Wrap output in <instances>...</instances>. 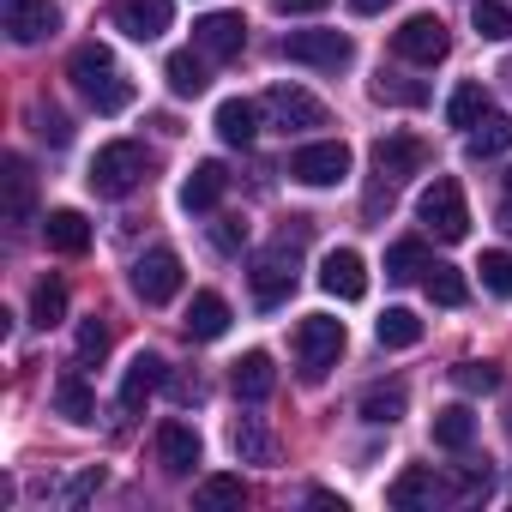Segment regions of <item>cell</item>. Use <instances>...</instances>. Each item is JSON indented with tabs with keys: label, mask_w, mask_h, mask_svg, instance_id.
Here are the masks:
<instances>
[{
	"label": "cell",
	"mask_w": 512,
	"mask_h": 512,
	"mask_svg": "<svg viewBox=\"0 0 512 512\" xmlns=\"http://www.w3.org/2000/svg\"><path fill=\"white\" fill-rule=\"evenodd\" d=\"M67 79H73V91L97 109V115H121L127 103H133V79L115 67V55L103 49V43H85V49H73V61H67Z\"/></svg>",
	"instance_id": "6da1fadb"
},
{
	"label": "cell",
	"mask_w": 512,
	"mask_h": 512,
	"mask_svg": "<svg viewBox=\"0 0 512 512\" xmlns=\"http://www.w3.org/2000/svg\"><path fill=\"white\" fill-rule=\"evenodd\" d=\"M91 193H103V199H127L133 187H145L151 181V157H145V145H133V139H115V145H103L97 157H91Z\"/></svg>",
	"instance_id": "7a4b0ae2"
},
{
	"label": "cell",
	"mask_w": 512,
	"mask_h": 512,
	"mask_svg": "<svg viewBox=\"0 0 512 512\" xmlns=\"http://www.w3.org/2000/svg\"><path fill=\"white\" fill-rule=\"evenodd\" d=\"M416 217L434 229V241H464L470 235V205H464V187L452 175H434L416 199Z\"/></svg>",
	"instance_id": "3957f363"
},
{
	"label": "cell",
	"mask_w": 512,
	"mask_h": 512,
	"mask_svg": "<svg viewBox=\"0 0 512 512\" xmlns=\"http://www.w3.org/2000/svg\"><path fill=\"white\" fill-rule=\"evenodd\" d=\"M344 356V320L332 314H308L296 326V362H302V380H326Z\"/></svg>",
	"instance_id": "277c9868"
},
{
	"label": "cell",
	"mask_w": 512,
	"mask_h": 512,
	"mask_svg": "<svg viewBox=\"0 0 512 512\" xmlns=\"http://www.w3.org/2000/svg\"><path fill=\"white\" fill-rule=\"evenodd\" d=\"M260 115L278 127V133H308V127H326V103L302 85H272L260 97Z\"/></svg>",
	"instance_id": "5b68a950"
},
{
	"label": "cell",
	"mask_w": 512,
	"mask_h": 512,
	"mask_svg": "<svg viewBox=\"0 0 512 512\" xmlns=\"http://www.w3.org/2000/svg\"><path fill=\"white\" fill-rule=\"evenodd\" d=\"M284 61H296V67H320V73H338V67L356 61V43H350L344 31H290V37H284Z\"/></svg>",
	"instance_id": "8992f818"
},
{
	"label": "cell",
	"mask_w": 512,
	"mask_h": 512,
	"mask_svg": "<svg viewBox=\"0 0 512 512\" xmlns=\"http://www.w3.org/2000/svg\"><path fill=\"white\" fill-rule=\"evenodd\" d=\"M175 290H181V253L175 247L139 253V260H133V296L151 302V308H163V302H175Z\"/></svg>",
	"instance_id": "52a82bcc"
},
{
	"label": "cell",
	"mask_w": 512,
	"mask_h": 512,
	"mask_svg": "<svg viewBox=\"0 0 512 512\" xmlns=\"http://www.w3.org/2000/svg\"><path fill=\"white\" fill-rule=\"evenodd\" d=\"M392 49H398V61H416V67H434V61H446V49H452V37H446V25L434 19V13H410L398 31H392Z\"/></svg>",
	"instance_id": "ba28073f"
},
{
	"label": "cell",
	"mask_w": 512,
	"mask_h": 512,
	"mask_svg": "<svg viewBox=\"0 0 512 512\" xmlns=\"http://www.w3.org/2000/svg\"><path fill=\"white\" fill-rule=\"evenodd\" d=\"M290 175H296L302 187H338V181L350 175V145H344V139L302 145V151L290 157Z\"/></svg>",
	"instance_id": "9c48e42d"
},
{
	"label": "cell",
	"mask_w": 512,
	"mask_h": 512,
	"mask_svg": "<svg viewBox=\"0 0 512 512\" xmlns=\"http://www.w3.org/2000/svg\"><path fill=\"white\" fill-rule=\"evenodd\" d=\"M0 19H7V37L19 49H31V43L61 31V7H55V0H0Z\"/></svg>",
	"instance_id": "30bf717a"
},
{
	"label": "cell",
	"mask_w": 512,
	"mask_h": 512,
	"mask_svg": "<svg viewBox=\"0 0 512 512\" xmlns=\"http://www.w3.org/2000/svg\"><path fill=\"white\" fill-rule=\"evenodd\" d=\"M320 290L338 296V302H362L368 296V266H362L356 247H332L320 260Z\"/></svg>",
	"instance_id": "8fae6325"
},
{
	"label": "cell",
	"mask_w": 512,
	"mask_h": 512,
	"mask_svg": "<svg viewBox=\"0 0 512 512\" xmlns=\"http://www.w3.org/2000/svg\"><path fill=\"white\" fill-rule=\"evenodd\" d=\"M175 25V0H121L115 7V31L133 43H157Z\"/></svg>",
	"instance_id": "7c38bea8"
},
{
	"label": "cell",
	"mask_w": 512,
	"mask_h": 512,
	"mask_svg": "<svg viewBox=\"0 0 512 512\" xmlns=\"http://www.w3.org/2000/svg\"><path fill=\"white\" fill-rule=\"evenodd\" d=\"M193 43H199V55H211V61H235V55L247 49V19H241V13H205V19L193 25Z\"/></svg>",
	"instance_id": "4fadbf2b"
},
{
	"label": "cell",
	"mask_w": 512,
	"mask_h": 512,
	"mask_svg": "<svg viewBox=\"0 0 512 512\" xmlns=\"http://www.w3.org/2000/svg\"><path fill=\"white\" fill-rule=\"evenodd\" d=\"M374 169H380V181H410L428 169V145L410 133H386V139H374Z\"/></svg>",
	"instance_id": "5bb4252c"
},
{
	"label": "cell",
	"mask_w": 512,
	"mask_h": 512,
	"mask_svg": "<svg viewBox=\"0 0 512 512\" xmlns=\"http://www.w3.org/2000/svg\"><path fill=\"white\" fill-rule=\"evenodd\" d=\"M290 290H296V253H290V241L284 247H272L260 266H253V302L260 308H278V302H290Z\"/></svg>",
	"instance_id": "9a60e30c"
},
{
	"label": "cell",
	"mask_w": 512,
	"mask_h": 512,
	"mask_svg": "<svg viewBox=\"0 0 512 512\" xmlns=\"http://www.w3.org/2000/svg\"><path fill=\"white\" fill-rule=\"evenodd\" d=\"M157 458H163L169 476H193L199 470V434L187 422H163L157 428Z\"/></svg>",
	"instance_id": "2e32d148"
},
{
	"label": "cell",
	"mask_w": 512,
	"mask_h": 512,
	"mask_svg": "<svg viewBox=\"0 0 512 512\" xmlns=\"http://www.w3.org/2000/svg\"><path fill=\"white\" fill-rule=\"evenodd\" d=\"M386 500H392L398 512H410V506H434V500H446V482H440V476H434L428 464H410L404 476H392Z\"/></svg>",
	"instance_id": "e0dca14e"
},
{
	"label": "cell",
	"mask_w": 512,
	"mask_h": 512,
	"mask_svg": "<svg viewBox=\"0 0 512 512\" xmlns=\"http://www.w3.org/2000/svg\"><path fill=\"white\" fill-rule=\"evenodd\" d=\"M235 398H247V404H266L272 392H278V368H272V356L266 350H247L241 362H235Z\"/></svg>",
	"instance_id": "ac0fdd59"
},
{
	"label": "cell",
	"mask_w": 512,
	"mask_h": 512,
	"mask_svg": "<svg viewBox=\"0 0 512 512\" xmlns=\"http://www.w3.org/2000/svg\"><path fill=\"white\" fill-rule=\"evenodd\" d=\"M163 380H169V362H163V356H151V350H139V356H133V368H127V380H121V410L133 416V410L163 386Z\"/></svg>",
	"instance_id": "d6986e66"
},
{
	"label": "cell",
	"mask_w": 512,
	"mask_h": 512,
	"mask_svg": "<svg viewBox=\"0 0 512 512\" xmlns=\"http://www.w3.org/2000/svg\"><path fill=\"white\" fill-rule=\"evenodd\" d=\"M223 187H229L223 163H193V175L181 181V205H187V211H217Z\"/></svg>",
	"instance_id": "ffe728a7"
},
{
	"label": "cell",
	"mask_w": 512,
	"mask_h": 512,
	"mask_svg": "<svg viewBox=\"0 0 512 512\" xmlns=\"http://www.w3.org/2000/svg\"><path fill=\"white\" fill-rule=\"evenodd\" d=\"M253 133H260V103H247V97L217 103V139L223 145H253Z\"/></svg>",
	"instance_id": "44dd1931"
},
{
	"label": "cell",
	"mask_w": 512,
	"mask_h": 512,
	"mask_svg": "<svg viewBox=\"0 0 512 512\" xmlns=\"http://www.w3.org/2000/svg\"><path fill=\"white\" fill-rule=\"evenodd\" d=\"M43 241H49L55 253H85V247H91L85 211H49V217H43Z\"/></svg>",
	"instance_id": "7402d4cb"
},
{
	"label": "cell",
	"mask_w": 512,
	"mask_h": 512,
	"mask_svg": "<svg viewBox=\"0 0 512 512\" xmlns=\"http://www.w3.org/2000/svg\"><path fill=\"white\" fill-rule=\"evenodd\" d=\"M229 332V302L217 290H199L187 308V338H223Z\"/></svg>",
	"instance_id": "603a6c76"
},
{
	"label": "cell",
	"mask_w": 512,
	"mask_h": 512,
	"mask_svg": "<svg viewBox=\"0 0 512 512\" xmlns=\"http://www.w3.org/2000/svg\"><path fill=\"white\" fill-rule=\"evenodd\" d=\"M374 338H380V350H410V344H422V320L410 308H386L374 320Z\"/></svg>",
	"instance_id": "cb8c5ba5"
},
{
	"label": "cell",
	"mask_w": 512,
	"mask_h": 512,
	"mask_svg": "<svg viewBox=\"0 0 512 512\" xmlns=\"http://www.w3.org/2000/svg\"><path fill=\"white\" fill-rule=\"evenodd\" d=\"M163 79H169V91H175V97H199V91L211 85V73H205V61H199L193 49H181V55H169V67H163Z\"/></svg>",
	"instance_id": "d4e9b609"
},
{
	"label": "cell",
	"mask_w": 512,
	"mask_h": 512,
	"mask_svg": "<svg viewBox=\"0 0 512 512\" xmlns=\"http://www.w3.org/2000/svg\"><path fill=\"white\" fill-rule=\"evenodd\" d=\"M500 151H512V115H482L470 127V157L482 163V157H500Z\"/></svg>",
	"instance_id": "484cf974"
},
{
	"label": "cell",
	"mask_w": 512,
	"mask_h": 512,
	"mask_svg": "<svg viewBox=\"0 0 512 512\" xmlns=\"http://www.w3.org/2000/svg\"><path fill=\"white\" fill-rule=\"evenodd\" d=\"M422 272H428V247H422L416 235L386 247V278H392V284H410V278H422Z\"/></svg>",
	"instance_id": "4316f807"
},
{
	"label": "cell",
	"mask_w": 512,
	"mask_h": 512,
	"mask_svg": "<svg viewBox=\"0 0 512 512\" xmlns=\"http://www.w3.org/2000/svg\"><path fill=\"white\" fill-rule=\"evenodd\" d=\"M404 386H374V392H362V422H374V428H392V422H404Z\"/></svg>",
	"instance_id": "83f0119b"
},
{
	"label": "cell",
	"mask_w": 512,
	"mask_h": 512,
	"mask_svg": "<svg viewBox=\"0 0 512 512\" xmlns=\"http://www.w3.org/2000/svg\"><path fill=\"white\" fill-rule=\"evenodd\" d=\"M476 440V416L464 410V404H452V410H440L434 416V446H446V452H464Z\"/></svg>",
	"instance_id": "f1b7e54d"
},
{
	"label": "cell",
	"mask_w": 512,
	"mask_h": 512,
	"mask_svg": "<svg viewBox=\"0 0 512 512\" xmlns=\"http://www.w3.org/2000/svg\"><path fill=\"white\" fill-rule=\"evenodd\" d=\"M31 320H37L43 332L67 320V284H61V278H43V284L31 290Z\"/></svg>",
	"instance_id": "f546056e"
},
{
	"label": "cell",
	"mask_w": 512,
	"mask_h": 512,
	"mask_svg": "<svg viewBox=\"0 0 512 512\" xmlns=\"http://www.w3.org/2000/svg\"><path fill=\"white\" fill-rule=\"evenodd\" d=\"M482 115H488V91H482L476 79H470V85H458V91L446 97V121H452V127H476Z\"/></svg>",
	"instance_id": "4dcf8cb0"
},
{
	"label": "cell",
	"mask_w": 512,
	"mask_h": 512,
	"mask_svg": "<svg viewBox=\"0 0 512 512\" xmlns=\"http://www.w3.org/2000/svg\"><path fill=\"white\" fill-rule=\"evenodd\" d=\"M31 193H37V187H31V163H25V157H7V217H13V223L31 217Z\"/></svg>",
	"instance_id": "1f68e13d"
},
{
	"label": "cell",
	"mask_w": 512,
	"mask_h": 512,
	"mask_svg": "<svg viewBox=\"0 0 512 512\" xmlns=\"http://www.w3.org/2000/svg\"><path fill=\"white\" fill-rule=\"evenodd\" d=\"M55 410H61L67 422H91V416H97V398H91V386H85L79 374H67V380L55 386Z\"/></svg>",
	"instance_id": "d6a6232c"
},
{
	"label": "cell",
	"mask_w": 512,
	"mask_h": 512,
	"mask_svg": "<svg viewBox=\"0 0 512 512\" xmlns=\"http://www.w3.org/2000/svg\"><path fill=\"white\" fill-rule=\"evenodd\" d=\"M422 284H428V296H434L440 308H464V302H470V284H464L452 266H428V272H422Z\"/></svg>",
	"instance_id": "836d02e7"
},
{
	"label": "cell",
	"mask_w": 512,
	"mask_h": 512,
	"mask_svg": "<svg viewBox=\"0 0 512 512\" xmlns=\"http://www.w3.org/2000/svg\"><path fill=\"white\" fill-rule=\"evenodd\" d=\"M476 272H482V290L488 296H500V302H512V253H482V260H476Z\"/></svg>",
	"instance_id": "e575fe53"
},
{
	"label": "cell",
	"mask_w": 512,
	"mask_h": 512,
	"mask_svg": "<svg viewBox=\"0 0 512 512\" xmlns=\"http://www.w3.org/2000/svg\"><path fill=\"white\" fill-rule=\"evenodd\" d=\"M374 97H380V103H404V109H416V103H428V85L398 79V73H380V79H374Z\"/></svg>",
	"instance_id": "d590c367"
},
{
	"label": "cell",
	"mask_w": 512,
	"mask_h": 512,
	"mask_svg": "<svg viewBox=\"0 0 512 512\" xmlns=\"http://www.w3.org/2000/svg\"><path fill=\"white\" fill-rule=\"evenodd\" d=\"M476 31L488 37V43H506L512 37V7H500V0H476Z\"/></svg>",
	"instance_id": "8d00e7d4"
},
{
	"label": "cell",
	"mask_w": 512,
	"mask_h": 512,
	"mask_svg": "<svg viewBox=\"0 0 512 512\" xmlns=\"http://www.w3.org/2000/svg\"><path fill=\"white\" fill-rule=\"evenodd\" d=\"M452 386L470 392V398H476V392H494V386H500V368H494V362H458V368H452Z\"/></svg>",
	"instance_id": "74e56055"
},
{
	"label": "cell",
	"mask_w": 512,
	"mask_h": 512,
	"mask_svg": "<svg viewBox=\"0 0 512 512\" xmlns=\"http://www.w3.org/2000/svg\"><path fill=\"white\" fill-rule=\"evenodd\" d=\"M241 500H247L241 476H205L199 482V506H241Z\"/></svg>",
	"instance_id": "f35d334b"
},
{
	"label": "cell",
	"mask_w": 512,
	"mask_h": 512,
	"mask_svg": "<svg viewBox=\"0 0 512 512\" xmlns=\"http://www.w3.org/2000/svg\"><path fill=\"white\" fill-rule=\"evenodd\" d=\"M229 440H235V452H241V458H272V440H266V428L253 422V416H247V422H235V434H229Z\"/></svg>",
	"instance_id": "ab89813d"
},
{
	"label": "cell",
	"mask_w": 512,
	"mask_h": 512,
	"mask_svg": "<svg viewBox=\"0 0 512 512\" xmlns=\"http://www.w3.org/2000/svg\"><path fill=\"white\" fill-rule=\"evenodd\" d=\"M109 356V326L103 320H85L79 326V368H91V362H103Z\"/></svg>",
	"instance_id": "60d3db41"
},
{
	"label": "cell",
	"mask_w": 512,
	"mask_h": 512,
	"mask_svg": "<svg viewBox=\"0 0 512 512\" xmlns=\"http://www.w3.org/2000/svg\"><path fill=\"white\" fill-rule=\"evenodd\" d=\"M31 121H37V133H43L49 145H67V139H73V127H67V115H61V109H37Z\"/></svg>",
	"instance_id": "b9f144b4"
},
{
	"label": "cell",
	"mask_w": 512,
	"mask_h": 512,
	"mask_svg": "<svg viewBox=\"0 0 512 512\" xmlns=\"http://www.w3.org/2000/svg\"><path fill=\"white\" fill-rule=\"evenodd\" d=\"M97 488H103V464H91L85 476H73V482H67V506H79V500H91Z\"/></svg>",
	"instance_id": "7bdbcfd3"
},
{
	"label": "cell",
	"mask_w": 512,
	"mask_h": 512,
	"mask_svg": "<svg viewBox=\"0 0 512 512\" xmlns=\"http://www.w3.org/2000/svg\"><path fill=\"white\" fill-rule=\"evenodd\" d=\"M211 241H217V247H223V253H235V247H241V241H247V223H241V217H223V223H217V229H211Z\"/></svg>",
	"instance_id": "ee69618b"
},
{
	"label": "cell",
	"mask_w": 512,
	"mask_h": 512,
	"mask_svg": "<svg viewBox=\"0 0 512 512\" xmlns=\"http://www.w3.org/2000/svg\"><path fill=\"white\" fill-rule=\"evenodd\" d=\"M272 7H278L284 19H302V13H320V7H332V0H272Z\"/></svg>",
	"instance_id": "f6af8a7d"
},
{
	"label": "cell",
	"mask_w": 512,
	"mask_h": 512,
	"mask_svg": "<svg viewBox=\"0 0 512 512\" xmlns=\"http://www.w3.org/2000/svg\"><path fill=\"white\" fill-rule=\"evenodd\" d=\"M350 7H356L362 19H374V13H386V0H350Z\"/></svg>",
	"instance_id": "bcb514c9"
},
{
	"label": "cell",
	"mask_w": 512,
	"mask_h": 512,
	"mask_svg": "<svg viewBox=\"0 0 512 512\" xmlns=\"http://www.w3.org/2000/svg\"><path fill=\"white\" fill-rule=\"evenodd\" d=\"M500 211H506V217H512V169H506V205H500Z\"/></svg>",
	"instance_id": "7dc6e473"
},
{
	"label": "cell",
	"mask_w": 512,
	"mask_h": 512,
	"mask_svg": "<svg viewBox=\"0 0 512 512\" xmlns=\"http://www.w3.org/2000/svg\"><path fill=\"white\" fill-rule=\"evenodd\" d=\"M500 79H506V91H512V61H506V67H500Z\"/></svg>",
	"instance_id": "c3c4849f"
}]
</instances>
